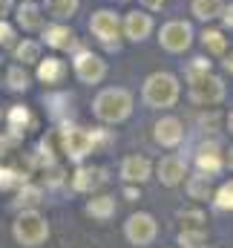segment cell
Segmentation results:
<instances>
[{"label":"cell","mask_w":233,"mask_h":248,"mask_svg":"<svg viewBox=\"0 0 233 248\" xmlns=\"http://www.w3.org/2000/svg\"><path fill=\"white\" fill-rule=\"evenodd\" d=\"M12 237L20 248H41L49 240V219L38 208L20 211L17 219L12 222Z\"/></svg>","instance_id":"cell-1"},{"label":"cell","mask_w":233,"mask_h":248,"mask_svg":"<svg viewBox=\"0 0 233 248\" xmlns=\"http://www.w3.org/2000/svg\"><path fill=\"white\" fill-rule=\"evenodd\" d=\"M92 113L107 124H118L124 119H130L132 113V95L121 87H110V90H101L92 101Z\"/></svg>","instance_id":"cell-2"},{"label":"cell","mask_w":233,"mask_h":248,"mask_svg":"<svg viewBox=\"0 0 233 248\" xmlns=\"http://www.w3.org/2000/svg\"><path fill=\"white\" fill-rule=\"evenodd\" d=\"M178 101V81L170 72H153L144 81V104L153 110H167Z\"/></svg>","instance_id":"cell-3"},{"label":"cell","mask_w":233,"mask_h":248,"mask_svg":"<svg viewBox=\"0 0 233 248\" xmlns=\"http://www.w3.org/2000/svg\"><path fill=\"white\" fill-rule=\"evenodd\" d=\"M124 237H127L130 246H135V248L153 246L156 237H159V222H156V217L147 214V211L130 214L127 222H124Z\"/></svg>","instance_id":"cell-4"},{"label":"cell","mask_w":233,"mask_h":248,"mask_svg":"<svg viewBox=\"0 0 233 248\" xmlns=\"http://www.w3.org/2000/svg\"><path fill=\"white\" fill-rule=\"evenodd\" d=\"M58 141H60V153H66L72 162H81V159H87L95 150L92 133L89 130H81V127H72V124H63L60 127Z\"/></svg>","instance_id":"cell-5"},{"label":"cell","mask_w":233,"mask_h":248,"mask_svg":"<svg viewBox=\"0 0 233 248\" xmlns=\"http://www.w3.org/2000/svg\"><path fill=\"white\" fill-rule=\"evenodd\" d=\"M190 98H193L196 104H204V107L219 104V101L225 98V84H222V78H216V75L207 72V75L190 81Z\"/></svg>","instance_id":"cell-6"},{"label":"cell","mask_w":233,"mask_h":248,"mask_svg":"<svg viewBox=\"0 0 233 248\" xmlns=\"http://www.w3.org/2000/svg\"><path fill=\"white\" fill-rule=\"evenodd\" d=\"M222 165H225V159H222L219 141H204V144L196 147V170L199 173H204L207 179H213V176L222 173Z\"/></svg>","instance_id":"cell-7"},{"label":"cell","mask_w":233,"mask_h":248,"mask_svg":"<svg viewBox=\"0 0 233 248\" xmlns=\"http://www.w3.org/2000/svg\"><path fill=\"white\" fill-rule=\"evenodd\" d=\"M72 63H75V75H78L84 84H98V81H104V75H107V63L101 61L98 55H92V52H78Z\"/></svg>","instance_id":"cell-8"},{"label":"cell","mask_w":233,"mask_h":248,"mask_svg":"<svg viewBox=\"0 0 233 248\" xmlns=\"http://www.w3.org/2000/svg\"><path fill=\"white\" fill-rule=\"evenodd\" d=\"M190 35H193V29H190V23H184V20H173V23H167L164 29H161V46L167 49V52H184L187 46H190Z\"/></svg>","instance_id":"cell-9"},{"label":"cell","mask_w":233,"mask_h":248,"mask_svg":"<svg viewBox=\"0 0 233 248\" xmlns=\"http://www.w3.org/2000/svg\"><path fill=\"white\" fill-rule=\"evenodd\" d=\"M153 176V162L147 156H127L121 162V179L127 185H144Z\"/></svg>","instance_id":"cell-10"},{"label":"cell","mask_w":233,"mask_h":248,"mask_svg":"<svg viewBox=\"0 0 233 248\" xmlns=\"http://www.w3.org/2000/svg\"><path fill=\"white\" fill-rule=\"evenodd\" d=\"M153 139H156V144H161V147H178V144L184 141V127H181L178 119L164 116V119H159V122H156Z\"/></svg>","instance_id":"cell-11"},{"label":"cell","mask_w":233,"mask_h":248,"mask_svg":"<svg viewBox=\"0 0 233 248\" xmlns=\"http://www.w3.org/2000/svg\"><path fill=\"white\" fill-rule=\"evenodd\" d=\"M156 173H159V182L164 187H175V185H181L184 176H187V162L181 156H164L159 162Z\"/></svg>","instance_id":"cell-12"},{"label":"cell","mask_w":233,"mask_h":248,"mask_svg":"<svg viewBox=\"0 0 233 248\" xmlns=\"http://www.w3.org/2000/svg\"><path fill=\"white\" fill-rule=\"evenodd\" d=\"M107 182V170L104 168H78L72 173V187L78 193H92L98 185Z\"/></svg>","instance_id":"cell-13"},{"label":"cell","mask_w":233,"mask_h":248,"mask_svg":"<svg viewBox=\"0 0 233 248\" xmlns=\"http://www.w3.org/2000/svg\"><path fill=\"white\" fill-rule=\"evenodd\" d=\"M89 29H92V35H95L98 41L113 44V38L118 35V17L113 12H95L92 20H89Z\"/></svg>","instance_id":"cell-14"},{"label":"cell","mask_w":233,"mask_h":248,"mask_svg":"<svg viewBox=\"0 0 233 248\" xmlns=\"http://www.w3.org/2000/svg\"><path fill=\"white\" fill-rule=\"evenodd\" d=\"M84 211H87V217H92L95 222H110V219L116 217V196H110V193L92 196Z\"/></svg>","instance_id":"cell-15"},{"label":"cell","mask_w":233,"mask_h":248,"mask_svg":"<svg viewBox=\"0 0 233 248\" xmlns=\"http://www.w3.org/2000/svg\"><path fill=\"white\" fill-rule=\"evenodd\" d=\"M44 202V187L41 185H32V182H23V185L17 187V199H15V205L20 208V211H29V208H38Z\"/></svg>","instance_id":"cell-16"},{"label":"cell","mask_w":233,"mask_h":248,"mask_svg":"<svg viewBox=\"0 0 233 248\" xmlns=\"http://www.w3.org/2000/svg\"><path fill=\"white\" fill-rule=\"evenodd\" d=\"M32 124H35V119H32L29 107H23V104H15V107L9 110V133H15L17 139H23L26 127H32Z\"/></svg>","instance_id":"cell-17"},{"label":"cell","mask_w":233,"mask_h":248,"mask_svg":"<svg viewBox=\"0 0 233 248\" xmlns=\"http://www.w3.org/2000/svg\"><path fill=\"white\" fill-rule=\"evenodd\" d=\"M150 29H153L150 15H141V12H130V15H127V35H130L132 41H144V38L150 35Z\"/></svg>","instance_id":"cell-18"},{"label":"cell","mask_w":233,"mask_h":248,"mask_svg":"<svg viewBox=\"0 0 233 248\" xmlns=\"http://www.w3.org/2000/svg\"><path fill=\"white\" fill-rule=\"evenodd\" d=\"M44 41H46L49 46H55V49H72L75 35H72L66 26H49V29L44 32Z\"/></svg>","instance_id":"cell-19"},{"label":"cell","mask_w":233,"mask_h":248,"mask_svg":"<svg viewBox=\"0 0 233 248\" xmlns=\"http://www.w3.org/2000/svg\"><path fill=\"white\" fill-rule=\"evenodd\" d=\"M187 196L196 199V202H204V199H213V190H210V179L204 173H196L187 179Z\"/></svg>","instance_id":"cell-20"},{"label":"cell","mask_w":233,"mask_h":248,"mask_svg":"<svg viewBox=\"0 0 233 248\" xmlns=\"http://www.w3.org/2000/svg\"><path fill=\"white\" fill-rule=\"evenodd\" d=\"M175 243H178V248H202L207 246V231L204 228H181Z\"/></svg>","instance_id":"cell-21"},{"label":"cell","mask_w":233,"mask_h":248,"mask_svg":"<svg viewBox=\"0 0 233 248\" xmlns=\"http://www.w3.org/2000/svg\"><path fill=\"white\" fill-rule=\"evenodd\" d=\"M63 61H58V58H46V61H41V66H38V78L41 81H46V84H58L60 78H63Z\"/></svg>","instance_id":"cell-22"},{"label":"cell","mask_w":233,"mask_h":248,"mask_svg":"<svg viewBox=\"0 0 233 248\" xmlns=\"http://www.w3.org/2000/svg\"><path fill=\"white\" fill-rule=\"evenodd\" d=\"M17 20H20L23 29H38V26H41V9H38L35 3H23V6L17 9Z\"/></svg>","instance_id":"cell-23"},{"label":"cell","mask_w":233,"mask_h":248,"mask_svg":"<svg viewBox=\"0 0 233 248\" xmlns=\"http://www.w3.org/2000/svg\"><path fill=\"white\" fill-rule=\"evenodd\" d=\"M75 9H78V0H46V12H49L52 17H58V20L72 17Z\"/></svg>","instance_id":"cell-24"},{"label":"cell","mask_w":233,"mask_h":248,"mask_svg":"<svg viewBox=\"0 0 233 248\" xmlns=\"http://www.w3.org/2000/svg\"><path fill=\"white\" fill-rule=\"evenodd\" d=\"M222 12V0H193V15L202 20H210Z\"/></svg>","instance_id":"cell-25"},{"label":"cell","mask_w":233,"mask_h":248,"mask_svg":"<svg viewBox=\"0 0 233 248\" xmlns=\"http://www.w3.org/2000/svg\"><path fill=\"white\" fill-rule=\"evenodd\" d=\"M213 205H216V211H225V214L233 211V179L213 193Z\"/></svg>","instance_id":"cell-26"},{"label":"cell","mask_w":233,"mask_h":248,"mask_svg":"<svg viewBox=\"0 0 233 248\" xmlns=\"http://www.w3.org/2000/svg\"><path fill=\"white\" fill-rule=\"evenodd\" d=\"M15 55H17V61H23V63H38L41 61V46H38L35 41H23V44L15 49Z\"/></svg>","instance_id":"cell-27"},{"label":"cell","mask_w":233,"mask_h":248,"mask_svg":"<svg viewBox=\"0 0 233 248\" xmlns=\"http://www.w3.org/2000/svg\"><path fill=\"white\" fill-rule=\"evenodd\" d=\"M178 222H181V228H204L207 217H204V211L193 208V211H178Z\"/></svg>","instance_id":"cell-28"},{"label":"cell","mask_w":233,"mask_h":248,"mask_svg":"<svg viewBox=\"0 0 233 248\" xmlns=\"http://www.w3.org/2000/svg\"><path fill=\"white\" fill-rule=\"evenodd\" d=\"M26 182L17 168H0V190H15Z\"/></svg>","instance_id":"cell-29"},{"label":"cell","mask_w":233,"mask_h":248,"mask_svg":"<svg viewBox=\"0 0 233 248\" xmlns=\"http://www.w3.org/2000/svg\"><path fill=\"white\" fill-rule=\"evenodd\" d=\"M202 44H204V49H207V52H213V55L225 52V46H228V41L222 38V32H213V29L202 35Z\"/></svg>","instance_id":"cell-30"},{"label":"cell","mask_w":233,"mask_h":248,"mask_svg":"<svg viewBox=\"0 0 233 248\" xmlns=\"http://www.w3.org/2000/svg\"><path fill=\"white\" fill-rule=\"evenodd\" d=\"M6 84L12 87V90H29V75L23 72V66H12L9 69V75H6Z\"/></svg>","instance_id":"cell-31"},{"label":"cell","mask_w":233,"mask_h":248,"mask_svg":"<svg viewBox=\"0 0 233 248\" xmlns=\"http://www.w3.org/2000/svg\"><path fill=\"white\" fill-rule=\"evenodd\" d=\"M63 168H60L58 162H52V165H44V179H46V187H60L63 185Z\"/></svg>","instance_id":"cell-32"},{"label":"cell","mask_w":233,"mask_h":248,"mask_svg":"<svg viewBox=\"0 0 233 248\" xmlns=\"http://www.w3.org/2000/svg\"><path fill=\"white\" fill-rule=\"evenodd\" d=\"M207 72H210V61H204V58H196V61L184 69L187 81H196V78H202V75H207Z\"/></svg>","instance_id":"cell-33"},{"label":"cell","mask_w":233,"mask_h":248,"mask_svg":"<svg viewBox=\"0 0 233 248\" xmlns=\"http://www.w3.org/2000/svg\"><path fill=\"white\" fill-rule=\"evenodd\" d=\"M20 141H23V139H17V136H15V133H9V130H6V133H0V156L15 153V147H17Z\"/></svg>","instance_id":"cell-34"},{"label":"cell","mask_w":233,"mask_h":248,"mask_svg":"<svg viewBox=\"0 0 233 248\" xmlns=\"http://www.w3.org/2000/svg\"><path fill=\"white\" fill-rule=\"evenodd\" d=\"M12 41H15V32H12V26L0 20V46H12Z\"/></svg>","instance_id":"cell-35"},{"label":"cell","mask_w":233,"mask_h":248,"mask_svg":"<svg viewBox=\"0 0 233 248\" xmlns=\"http://www.w3.org/2000/svg\"><path fill=\"white\" fill-rule=\"evenodd\" d=\"M124 196H127V202H135V199L141 196V190H138L135 185H127L124 187Z\"/></svg>","instance_id":"cell-36"},{"label":"cell","mask_w":233,"mask_h":248,"mask_svg":"<svg viewBox=\"0 0 233 248\" xmlns=\"http://www.w3.org/2000/svg\"><path fill=\"white\" fill-rule=\"evenodd\" d=\"M9 9H12V0H0V17H3Z\"/></svg>","instance_id":"cell-37"},{"label":"cell","mask_w":233,"mask_h":248,"mask_svg":"<svg viewBox=\"0 0 233 248\" xmlns=\"http://www.w3.org/2000/svg\"><path fill=\"white\" fill-rule=\"evenodd\" d=\"M225 23H228V26H233V3L228 6V15H225Z\"/></svg>","instance_id":"cell-38"},{"label":"cell","mask_w":233,"mask_h":248,"mask_svg":"<svg viewBox=\"0 0 233 248\" xmlns=\"http://www.w3.org/2000/svg\"><path fill=\"white\" fill-rule=\"evenodd\" d=\"M144 3H147L150 9H161V3H164V0H144Z\"/></svg>","instance_id":"cell-39"},{"label":"cell","mask_w":233,"mask_h":248,"mask_svg":"<svg viewBox=\"0 0 233 248\" xmlns=\"http://www.w3.org/2000/svg\"><path fill=\"white\" fill-rule=\"evenodd\" d=\"M225 165H228V168H231V170H233V147H231V150H228V156H225Z\"/></svg>","instance_id":"cell-40"},{"label":"cell","mask_w":233,"mask_h":248,"mask_svg":"<svg viewBox=\"0 0 233 248\" xmlns=\"http://www.w3.org/2000/svg\"><path fill=\"white\" fill-rule=\"evenodd\" d=\"M228 130L233 133V110H231V116H228Z\"/></svg>","instance_id":"cell-41"},{"label":"cell","mask_w":233,"mask_h":248,"mask_svg":"<svg viewBox=\"0 0 233 248\" xmlns=\"http://www.w3.org/2000/svg\"><path fill=\"white\" fill-rule=\"evenodd\" d=\"M225 66H228V69H231V72H233V55H231V58H228V61H225Z\"/></svg>","instance_id":"cell-42"},{"label":"cell","mask_w":233,"mask_h":248,"mask_svg":"<svg viewBox=\"0 0 233 248\" xmlns=\"http://www.w3.org/2000/svg\"><path fill=\"white\" fill-rule=\"evenodd\" d=\"M202 248H216V246H202Z\"/></svg>","instance_id":"cell-43"}]
</instances>
